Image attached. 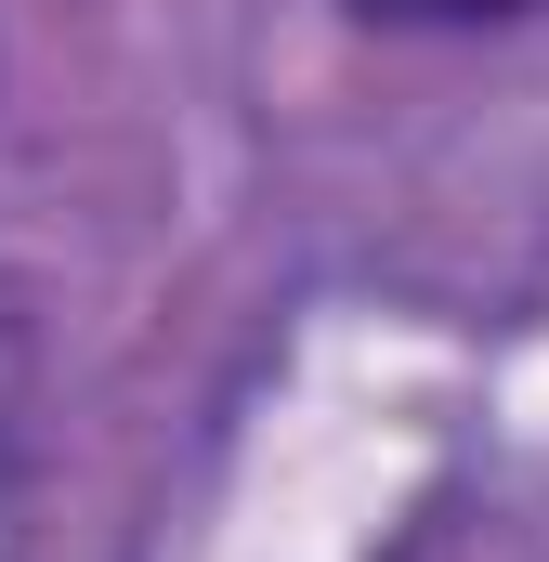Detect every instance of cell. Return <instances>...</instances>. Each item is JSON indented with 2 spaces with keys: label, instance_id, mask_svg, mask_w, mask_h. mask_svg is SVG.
Listing matches in <instances>:
<instances>
[{
  "label": "cell",
  "instance_id": "cell-1",
  "mask_svg": "<svg viewBox=\"0 0 549 562\" xmlns=\"http://www.w3.org/2000/svg\"><path fill=\"white\" fill-rule=\"evenodd\" d=\"M367 26H497V13H537V0H354Z\"/></svg>",
  "mask_w": 549,
  "mask_h": 562
}]
</instances>
